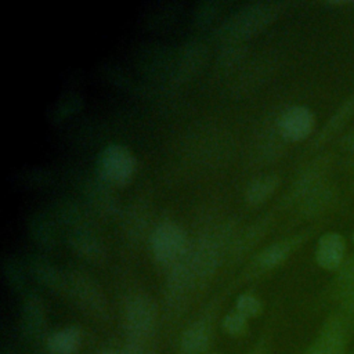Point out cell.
I'll return each instance as SVG.
<instances>
[{
  "label": "cell",
  "mask_w": 354,
  "mask_h": 354,
  "mask_svg": "<svg viewBox=\"0 0 354 354\" xmlns=\"http://www.w3.org/2000/svg\"><path fill=\"white\" fill-rule=\"evenodd\" d=\"M82 342L83 335L77 326H65L50 333L44 344L50 354H77Z\"/></svg>",
  "instance_id": "5bb4252c"
},
{
  "label": "cell",
  "mask_w": 354,
  "mask_h": 354,
  "mask_svg": "<svg viewBox=\"0 0 354 354\" xmlns=\"http://www.w3.org/2000/svg\"><path fill=\"white\" fill-rule=\"evenodd\" d=\"M1 354H14V353H12V350H10V348H3Z\"/></svg>",
  "instance_id": "484cf974"
},
{
  "label": "cell",
  "mask_w": 354,
  "mask_h": 354,
  "mask_svg": "<svg viewBox=\"0 0 354 354\" xmlns=\"http://www.w3.org/2000/svg\"><path fill=\"white\" fill-rule=\"evenodd\" d=\"M30 272L33 278L47 289L62 295L65 293V272L58 271L48 261L41 259L33 260L30 263Z\"/></svg>",
  "instance_id": "9a60e30c"
},
{
  "label": "cell",
  "mask_w": 354,
  "mask_h": 354,
  "mask_svg": "<svg viewBox=\"0 0 354 354\" xmlns=\"http://www.w3.org/2000/svg\"><path fill=\"white\" fill-rule=\"evenodd\" d=\"M73 245H75V248H76V252H77L80 256H83L84 259L90 260V261L100 263V261L104 259L102 248L98 245V242H95V241H93V239H87V238L76 239Z\"/></svg>",
  "instance_id": "44dd1931"
},
{
  "label": "cell",
  "mask_w": 354,
  "mask_h": 354,
  "mask_svg": "<svg viewBox=\"0 0 354 354\" xmlns=\"http://www.w3.org/2000/svg\"><path fill=\"white\" fill-rule=\"evenodd\" d=\"M213 339V322L201 318L188 325L180 339L177 354H205Z\"/></svg>",
  "instance_id": "9c48e42d"
},
{
  "label": "cell",
  "mask_w": 354,
  "mask_h": 354,
  "mask_svg": "<svg viewBox=\"0 0 354 354\" xmlns=\"http://www.w3.org/2000/svg\"><path fill=\"white\" fill-rule=\"evenodd\" d=\"M300 242H301V238L295 236V238L274 242L272 245L267 246L254 259L252 264L254 271L263 272V271H268L278 267L290 256V253L295 250L297 245H300Z\"/></svg>",
  "instance_id": "7c38bea8"
},
{
  "label": "cell",
  "mask_w": 354,
  "mask_h": 354,
  "mask_svg": "<svg viewBox=\"0 0 354 354\" xmlns=\"http://www.w3.org/2000/svg\"><path fill=\"white\" fill-rule=\"evenodd\" d=\"M278 185L277 176H263L257 180H253L246 189V199L249 203H260L267 199Z\"/></svg>",
  "instance_id": "2e32d148"
},
{
  "label": "cell",
  "mask_w": 354,
  "mask_h": 354,
  "mask_svg": "<svg viewBox=\"0 0 354 354\" xmlns=\"http://www.w3.org/2000/svg\"><path fill=\"white\" fill-rule=\"evenodd\" d=\"M65 296H68L86 315L102 321L108 317V301L98 282L87 272H65Z\"/></svg>",
  "instance_id": "7a4b0ae2"
},
{
  "label": "cell",
  "mask_w": 354,
  "mask_h": 354,
  "mask_svg": "<svg viewBox=\"0 0 354 354\" xmlns=\"http://www.w3.org/2000/svg\"><path fill=\"white\" fill-rule=\"evenodd\" d=\"M279 4L253 3L231 15L223 30L231 37H245L268 25L278 14Z\"/></svg>",
  "instance_id": "277c9868"
},
{
  "label": "cell",
  "mask_w": 354,
  "mask_h": 354,
  "mask_svg": "<svg viewBox=\"0 0 354 354\" xmlns=\"http://www.w3.org/2000/svg\"><path fill=\"white\" fill-rule=\"evenodd\" d=\"M101 354H122V351H113V350H106V351H102Z\"/></svg>",
  "instance_id": "d4e9b609"
},
{
  "label": "cell",
  "mask_w": 354,
  "mask_h": 354,
  "mask_svg": "<svg viewBox=\"0 0 354 354\" xmlns=\"http://www.w3.org/2000/svg\"><path fill=\"white\" fill-rule=\"evenodd\" d=\"M353 332L354 318L336 310L324 321L317 337L303 354H346Z\"/></svg>",
  "instance_id": "3957f363"
},
{
  "label": "cell",
  "mask_w": 354,
  "mask_h": 354,
  "mask_svg": "<svg viewBox=\"0 0 354 354\" xmlns=\"http://www.w3.org/2000/svg\"><path fill=\"white\" fill-rule=\"evenodd\" d=\"M21 333L30 343L37 344L47 339V314L43 301L36 297H28L21 308Z\"/></svg>",
  "instance_id": "52a82bcc"
},
{
  "label": "cell",
  "mask_w": 354,
  "mask_h": 354,
  "mask_svg": "<svg viewBox=\"0 0 354 354\" xmlns=\"http://www.w3.org/2000/svg\"><path fill=\"white\" fill-rule=\"evenodd\" d=\"M314 123L315 118L308 108L295 105L282 112L278 120V129L285 140L301 141L311 134Z\"/></svg>",
  "instance_id": "ba28073f"
},
{
  "label": "cell",
  "mask_w": 354,
  "mask_h": 354,
  "mask_svg": "<svg viewBox=\"0 0 354 354\" xmlns=\"http://www.w3.org/2000/svg\"><path fill=\"white\" fill-rule=\"evenodd\" d=\"M3 272L7 279V283L14 290H21L24 286V275L18 264L12 260H6L3 263Z\"/></svg>",
  "instance_id": "7402d4cb"
},
{
  "label": "cell",
  "mask_w": 354,
  "mask_h": 354,
  "mask_svg": "<svg viewBox=\"0 0 354 354\" xmlns=\"http://www.w3.org/2000/svg\"><path fill=\"white\" fill-rule=\"evenodd\" d=\"M348 166H350L351 169H354V155H353V158L348 160Z\"/></svg>",
  "instance_id": "4316f807"
},
{
  "label": "cell",
  "mask_w": 354,
  "mask_h": 354,
  "mask_svg": "<svg viewBox=\"0 0 354 354\" xmlns=\"http://www.w3.org/2000/svg\"><path fill=\"white\" fill-rule=\"evenodd\" d=\"M152 252L159 263L173 266L189 249L184 231L174 223L159 224L151 238Z\"/></svg>",
  "instance_id": "5b68a950"
},
{
  "label": "cell",
  "mask_w": 354,
  "mask_h": 354,
  "mask_svg": "<svg viewBox=\"0 0 354 354\" xmlns=\"http://www.w3.org/2000/svg\"><path fill=\"white\" fill-rule=\"evenodd\" d=\"M221 325H223L224 332L227 335L232 336V337L243 336L246 333V330H248V326H249L248 318L243 317L236 310L228 313L227 315H224V318L221 321Z\"/></svg>",
  "instance_id": "d6986e66"
},
{
  "label": "cell",
  "mask_w": 354,
  "mask_h": 354,
  "mask_svg": "<svg viewBox=\"0 0 354 354\" xmlns=\"http://www.w3.org/2000/svg\"><path fill=\"white\" fill-rule=\"evenodd\" d=\"M351 288H354V256L344 260L342 267L337 270L333 285V295L336 297Z\"/></svg>",
  "instance_id": "ac0fdd59"
},
{
  "label": "cell",
  "mask_w": 354,
  "mask_h": 354,
  "mask_svg": "<svg viewBox=\"0 0 354 354\" xmlns=\"http://www.w3.org/2000/svg\"><path fill=\"white\" fill-rule=\"evenodd\" d=\"M261 301L259 300V297H256L254 295L250 293H243L241 296H238L236 301H235V310L238 313H241L243 317L249 318H254L261 313Z\"/></svg>",
  "instance_id": "ffe728a7"
},
{
  "label": "cell",
  "mask_w": 354,
  "mask_h": 354,
  "mask_svg": "<svg viewBox=\"0 0 354 354\" xmlns=\"http://www.w3.org/2000/svg\"><path fill=\"white\" fill-rule=\"evenodd\" d=\"M353 242H354V232H353Z\"/></svg>",
  "instance_id": "f1b7e54d"
},
{
  "label": "cell",
  "mask_w": 354,
  "mask_h": 354,
  "mask_svg": "<svg viewBox=\"0 0 354 354\" xmlns=\"http://www.w3.org/2000/svg\"><path fill=\"white\" fill-rule=\"evenodd\" d=\"M98 170L104 180L113 184H124L134 174L136 159L126 147L112 144L100 153Z\"/></svg>",
  "instance_id": "8992f818"
},
{
  "label": "cell",
  "mask_w": 354,
  "mask_h": 354,
  "mask_svg": "<svg viewBox=\"0 0 354 354\" xmlns=\"http://www.w3.org/2000/svg\"><path fill=\"white\" fill-rule=\"evenodd\" d=\"M248 354H268V351L264 348V347H257V348H253L250 353Z\"/></svg>",
  "instance_id": "cb8c5ba5"
},
{
  "label": "cell",
  "mask_w": 354,
  "mask_h": 354,
  "mask_svg": "<svg viewBox=\"0 0 354 354\" xmlns=\"http://www.w3.org/2000/svg\"><path fill=\"white\" fill-rule=\"evenodd\" d=\"M354 116V93H351L335 111V113L325 123L317 138L314 140V147H321L332 140L337 133H340L347 123Z\"/></svg>",
  "instance_id": "4fadbf2b"
},
{
  "label": "cell",
  "mask_w": 354,
  "mask_h": 354,
  "mask_svg": "<svg viewBox=\"0 0 354 354\" xmlns=\"http://www.w3.org/2000/svg\"><path fill=\"white\" fill-rule=\"evenodd\" d=\"M346 354H354V351H347Z\"/></svg>",
  "instance_id": "83f0119b"
},
{
  "label": "cell",
  "mask_w": 354,
  "mask_h": 354,
  "mask_svg": "<svg viewBox=\"0 0 354 354\" xmlns=\"http://www.w3.org/2000/svg\"><path fill=\"white\" fill-rule=\"evenodd\" d=\"M346 241L337 232H326L318 239L315 250L317 264L326 271H337L344 263Z\"/></svg>",
  "instance_id": "30bf717a"
},
{
  "label": "cell",
  "mask_w": 354,
  "mask_h": 354,
  "mask_svg": "<svg viewBox=\"0 0 354 354\" xmlns=\"http://www.w3.org/2000/svg\"><path fill=\"white\" fill-rule=\"evenodd\" d=\"M339 147L343 152L354 155V127L342 136L339 141Z\"/></svg>",
  "instance_id": "603a6c76"
},
{
  "label": "cell",
  "mask_w": 354,
  "mask_h": 354,
  "mask_svg": "<svg viewBox=\"0 0 354 354\" xmlns=\"http://www.w3.org/2000/svg\"><path fill=\"white\" fill-rule=\"evenodd\" d=\"M158 322V304L145 292L130 295L123 306V328L127 343H151Z\"/></svg>",
  "instance_id": "6da1fadb"
},
{
  "label": "cell",
  "mask_w": 354,
  "mask_h": 354,
  "mask_svg": "<svg viewBox=\"0 0 354 354\" xmlns=\"http://www.w3.org/2000/svg\"><path fill=\"white\" fill-rule=\"evenodd\" d=\"M332 198H333L332 187L322 184L318 188H315L314 191H311L306 198H303L304 209L307 213L317 214V213L322 212L325 207H328Z\"/></svg>",
  "instance_id": "e0dca14e"
},
{
  "label": "cell",
  "mask_w": 354,
  "mask_h": 354,
  "mask_svg": "<svg viewBox=\"0 0 354 354\" xmlns=\"http://www.w3.org/2000/svg\"><path fill=\"white\" fill-rule=\"evenodd\" d=\"M188 256L198 279H205L217 268L220 252L214 241L202 239L195 248L188 249Z\"/></svg>",
  "instance_id": "8fae6325"
}]
</instances>
